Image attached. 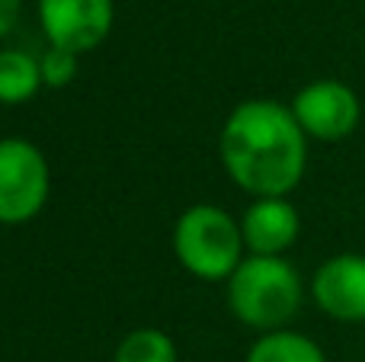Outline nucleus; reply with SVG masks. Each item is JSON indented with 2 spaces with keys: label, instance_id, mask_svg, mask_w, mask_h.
<instances>
[{
  "label": "nucleus",
  "instance_id": "1",
  "mask_svg": "<svg viewBox=\"0 0 365 362\" xmlns=\"http://www.w3.org/2000/svg\"><path fill=\"white\" fill-rule=\"evenodd\" d=\"M221 164L250 196H289L308 167V135L292 106L247 100L234 106L221 128Z\"/></svg>",
  "mask_w": 365,
  "mask_h": 362
},
{
  "label": "nucleus",
  "instance_id": "2",
  "mask_svg": "<svg viewBox=\"0 0 365 362\" xmlns=\"http://www.w3.org/2000/svg\"><path fill=\"white\" fill-rule=\"evenodd\" d=\"M231 311L257 331H279L302 308V276L282 257H244L227 279Z\"/></svg>",
  "mask_w": 365,
  "mask_h": 362
},
{
  "label": "nucleus",
  "instance_id": "3",
  "mask_svg": "<svg viewBox=\"0 0 365 362\" xmlns=\"http://www.w3.org/2000/svg\"><path fill=\"white\" fill-rule=\"evenodd\" d=\"M244 247L240 224L218 205H192L173 228V254L182 269L208 282L231 279L244 260Z\"/></svg>",
  "mask_w": 365,
  "mask_h": 362
},
{
  "label": "nucleus",
  "instance_id": "4",
  "mask_svg": "<svg viewBox=\"0 0 365 362\" xmlns=\"http://www.w3.org/2000/svg\"><path fill=\"white\" fill-rule=\"evenodd\" d=\"M48 160L32 141L0 138V224H23L48 202Z\"/></svg>",
  "mask_w": 365,
  "mask_h": 362
},
{
  "label": "nucleus",
  "instance_id": "5",
  "mask_svg": "<svg viewBox=\"0 0 365 362\" xmlns=\"http://www.w3.org/2000/svg\"><path fill=\"white\" fill-rule=\"evenodd\" d=\"M298 125L308 138L317 141H343L356 132L362 119V103L353 87L340 81H314L302 87L292 100Z\"/></svg>",
  "mask_w": 365,
  "mask_h": 362
},
{
  "label": "nucleus",
  "instance_id": "6",
  "mask_svg": "<svg viewBox=\"0 0 365 362\" xmlns=\"http://www.w3.org/2000/svg\"><path fill=\"white\" fill-rule=\"evenodd\" d=\"M38 19L55 48H96L113 29V0H38Z\"/></svg>",
  "mask_w": 365,
  "mask_h": 362
},
{
  "label": "nucleus",
  "instance_id": "7",
  "mask_svg": "<svg viewBox=\"0 0 365 362\" xmlns=\"http://www.w3.org/2000/svg\"><path fill=\"white\" fill-rule=\"evenodd\" d=\"M314 301L327 318L359 324L365 321V257L336 254L314 273Z\"/></svg>",
  "mask_w": 365,
  "mask_h": 362
},
{
  "label": "nucleus",
  "instance_id": "8",
  "mask_svg": "<svg viewBox=\"0 0 365 362\" xmlns=\"http://www.w3.org/2000/svg\"><path fill=\"white\" fill-rule=\"evenodd\" d=\"M302 218L285 196L257 199L240 222V234L253 257H279L298 241Z\"/></svg>",
  "mask_w": 365,
  "mask_h": 362
},
{
  "label": "nucleus",
  "instance_id": "9",
  "mask_svg": "<svg viewBox=\"0 0 365 362\" xmlns=\"http://www.w3.org/2000/svg\"><path fill=\"white\" fill-rule=\"evenodd\" d=\"M42 64L29 51L4 48L0 51V103L4 106H19L29 103L42 90Z\"/></svg>",
  "mask_w": 365,
  "mask_h": 362
},
{
  "label": "nucleus",
  "instance_id": "10",
  "mask_svg": "<svg viewBox=\"0 0 365 362\" xmlns=\"http://www.w3.org/2000/svg\"><path fill=\"white\" fill-rule=\"evenodd\" d=\"M247 362H327L324 350L311 337L295 331L263 333L247 353Z\"/></svg>",
  "mask_w": 365,
  "mask_h": 362
},
{
  "label": "nucleus",
  "instance_id": "11",
  "mask_svg": "<svg viewBox=\"0 0 365 362\" xmlns=\"http://www.w3.org/2000/svg\"><path fill=\"white\" fill-rule=\"evenodd\" d=\"M115 362H177V346L158 327H138L125 333L115 350Z\"/></svg>",
  "mask_w": 365,
  "mask_h": 362
},
{
  "label": "nucleus",
  "instance_id": "12",
  "mask_svg": "<svg viewBox=\"0 0 365 362\" xmlns=\"http://www.w3.org/2000/svg\"><path fill=\"white\" fill-rule=\"evenodd\" d=\"M77 58L74 51H64V48H55L51 45L48 51H45L42 58H38V64H42V83L51 90H61L68 87L71 81L77 77Z\"/></svg>",
  "mask_w": 365,
  "mask_h": 362
},
{
  "label": "nucleus",
  "instance_id": "13",
  "mask_svg": "<svg viewBox=\"0 0 365 362\" xmlns=\"http://www.w3.org/2000/svg\"><path fill=\"white\" fill-rule=\"evenodd\" d=\"M19 4H23V0H0V38L10 36L13 26H16V19H19Z\"/></svg>",
  "mask_w": 365,
  "mask_h": 362
}]
</instances>
